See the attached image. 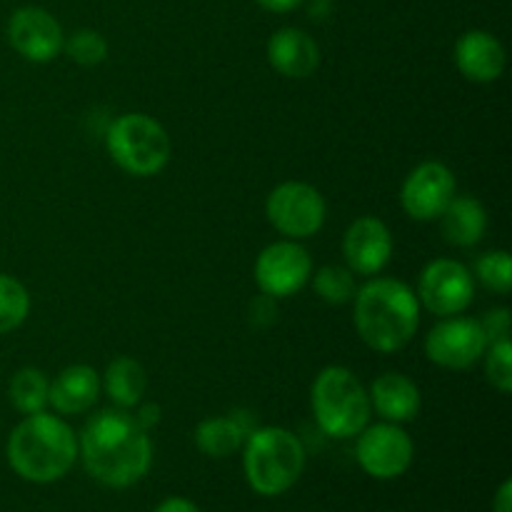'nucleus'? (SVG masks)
Listing matches in <instances>:
<instances>
[{
    "mask_svg": "<svg viewBox=\"0 0 512 512\" xmlns=\"http://www.w3.org/2000/svg\"><path fill=\"white\" fill-rule=\"evenodd\" d=\"M255 425V415L250 410H235V413L218 415V418L200 420L195 428L193 440L195 448L205 455V458L223 460L230 458L243 448L245 438H248Z\"/></svg>",
    "mask_w": 512,
    "mask_h": 512,
    "instance_id": "obj_17",
    "label": "nucleus"
},
{
    "mask_svg": "<svg viewBox=\"0 0 512 512\" xmlns=\"http://www.w3.org/2000/svg\"><path fill=\"white\" fill-rule=\"evenodd\" d=\"M30 295L28 288L13 275L0 273V335L13 333L28 320Z\"/></svg>",
    "mask_w": 512,
    "mask_h": 512,
    "instance_id": "obj_24",
    "label": "nucleus"
},
{
    "mask_svg": "<svg viewBox=\"0 0 512 512\" xmlns=\"http://www.w3.org/2000/svg\"><path fill=\"white\" fill-rule=\"evenodd\" d=\"M510 310L508 308H493L485 313V318L480 320V328H483L485 338L490 343H498V340L510 338Z\"/></svg>",
    "mask_w": 512,
    "mask_h": 512,
    "instance_id": "obj_28",
    "label": "nucleus"
},
{
    "mask_svg": "<svg viewBox=\"0 0 512 512\" xmlns=\"http://www.w3.org/2000/svg\"><path fill=\"white\" fill-rule=\"evenodd\" d=\"M488 350V338H485L480 320L463 318H440L435 328L425 335V355L430 363L445 370H468L480 363Z\"/></svg>",
    "mask_w": 512,
    "mask_h": 512,
    "instance_id": "obj_11",
    "label": "nucleus"
},
{
    "mask_svg": "<svg viewBox=\"0 0 512 512\" xmlns=\"http://www.w3.org/2000/svg\"><path fill=\"white\" fill-rule=\"evenodd\" d=\"M313 258L300 240H278L260 250L253 265V278L260 293L275 300L290 298L310 283Z\"/></svg>",
    "mask_w": 512,
    "mask_h": 512,
    "instance_id": "obj_10",
    "label": "nucleus"
},
{
    "mask_svg": "<svg viewBox=\"0 0 512 512\" xmlns=\"http://www.w3.org/2000/svg\"><path fill=\"white\" fill-rule=\"evenodd\" d=\"M310 408L318 428L335 440H350L370 423V398L358 375L343 365L320 370L310 388Z\"/></svg>",
    "mask_w": 512,
    "mask_h": 512,
    "instance_id": "obj_5",
    "label": "nucleus"
},
{
    "mask_svg": "<svg viewBox=\"0 0 512 512\" xmlns=\"http://www.w3.org/2000/svg\"><path fill=\"white\" fill-rule=\"evenodd\" d=\"M8 43L28 63H50L63 53L65 33L50 10L38 5L18 8L8 20Z\"/></svg>",
    "mask_w": 512,
    "mask_h": 512,
    "instance_id": "obj_13",
    "label": "nucleus"
},
{
    "mask_svg": "<svg viewBox=\"0 0 512 512\" xmlns=\"http://www.w3.org/2000/svg\"><path fill=\"white\" fill-rule=\"evenodd\" d=\"M153 512H200V508L193 503V500L173 495V498H165Z\"/></svg>",
    "mask_w": 512,
    "mask_h": 512,
    "instance_id": "obj_31",
    "label": "nucleus"
},
{
    "mask_svg": "<svg viewBox=\"0 0 512 512\" xmlns=\"http://www.w3.org/2000/svg\"><path fill=\"white\" fill-rule=\"evenodd\" d=\"M393 248V233L385 220L375 218V215H360L348 225L343 235L345 265L363 278L383 273L385 265L393 258Z\"/></svg>",
    "mask_w": 512,
    "mask_h": 512,
    "instance_id": "obj_14",
    "label": "nucleus"
},
{
    "mask_svg": "<svg viewBox=\"0 0 512 512\" xmlns=\"http://www.w3.org/2000/svg\"><path fill=\"white\" fill-rule=\"evenodd\" d=\"M485 363V378L493 385L498 393L510 395L512 393V343L510 338L490 343L483 355Z\"/></svg>",
    "mask_w": 512,
    "mask_h": 512,
    "instance_id": "obj_27",
    "label": "nucleus"
},
{
    "mask_svg": "<svg viewBox=\"0 0 512 512\" xmlns=\"http://www.w3.org/2000/svg\"><path fill=\"white\" fill-rule=\"evenodd\" d=\"M455 65L470 83H495L503 78L508 55L505 45L488 30H468L455 43Z\"/></svg>",
    "mask_w": 512,
    "mask_h": 512,
    "instance_id": "obj_15",
    "label": "nucleus"
},
{
    "mask_svg": "<svg viewBox=\"0 0 512 512\" xmlns=\"http://www.w3.org/2000/svg\"><path fill=\"white\" fill-rule=\"evenodd\" d=\"M85 473L113 490L133 488L153 465V443L130 410L108 408L85 423L78 438Z\"/></svg>",
    "mask_w": 512,
    "mask_h": 512,
    "instance_id": "obj_1",
    "label": "nucleus"
},
{
    "mask_svg": "<svg viewBox=\"0 0 512 512\" xmlns=\"http://www.w3.org/2000/svg\"><path fill=\"white\" fill-rule=\"evenodd\" d=\"M455 195H458V180L453 170L440 160H425L403 180L400 205L410 220L433 223L443 215Z\"/></svg>",
    "mask_w": 512,
    "mask_h": 512,
    "instance_id": "obj_12",
    "label": "nucleus"
},
{
    "mask_svg": "<svg viewBox=\"0 0 512 512\" xmlns=\"http://www.w3.org/2000/svg\"><path fill=\"white\" fill-rule=\"evenodd\" d=\"M100 385H103L113 408L133 410L135 405L143 403L145 390H148V373H145L143 363L123 355V358H115L113 363H108Z\"/></svg>",
    "mask_w": 512,
    "mask_h": 512,
    "instance_id": "obj_21",
    "label": "nucleus"
},
{
    "mask_svg": "<svg viewBox=\"0 0 512 512\" xmlns=\"http://www.w3.org/2000/svg\"><path fill=\"white\" fill-rule=\"evenodd\" d=\"M63 53L83 68H95L108 58V40L98 30L80 28L70 38H65Z\"/></svg>",
    "mask_w": 512,
    "mask_h": 512,
    "instance_id": "obj_26",
    "label": "nucleus"
},
{
    "mask_svg": "<svg viewBox=\"0 0 512 512\" xmlns=\"http://www.w3.org/2000/svg\"><path fill=\"white\" fill-rule=\"evenodd\" d=\"M275 320H278V300L260 293L258 298L250 303V323L258 325V328H268Z\"/></svg>",
    "mask_w": 512,
    "mask_h": 512,
    "instance_id": "obj_29",
    "label": "nucleus"
},
{
    "mask_svg": "<svg viewBox=\"0 0 512 512\" xmlns=\"http://www.w3.org/2000/svg\"><path fill=\"white\" fill-rule=\"evenodd\" d=\"M268 63L283 78L305 80L320 68V48L310 33L300 28H280L268 40Z\"/></svg>",
    "mask_w": 512,
    "mask_h": 512,
    "instance_id": "obj_16",
    "label": "nucleus"
},
{
    "mask_svg": "<svg viewBox=\"0 0 512 512\" xmlns=\"http://www.w3.org/2000/svg\"><path fill=\"white\" fill-rule=\"evenodd\" d=\"M5 458L10 470L28 483H58L78 460V435L63 415L40 410L15 425L5 445Z\"/></svg>",
    "mask_w": 512,
    "mask_h": 512,
    "instance_id": "obj_3",
    "label": "nucleus"
},
{
    "mask_svg": "<svg viewBox=\"0 0 512 512\" xmlns=\"http://www.w3.org/2000/svg\"><path fill=\"white\" fill-rule=\"evenodd\" d=\"M135 408H138V413H133L135 420H138V423L143 425L145 430H150V428H153V425L160 423V405H155V403H138V405H135Z\"/></svg>",
    "mask_w": 512,
    "mask_h": 512,
    "instance_id": "obj_30",
    "label": "nucleus"
},
{
    "mask_svg": "<svg viewBox=\"0 0 512 512\" xmlns=\"http://www.w3.org/2000/svg\"><path fill=\"white\" fill-rule=\"evenodd\" d=\"M418 303L435 318L463 315L473 305L475 278L468 265L453 258L430 260L418 278Z\"/></svg>",
    "mask_w": 512,
    "mask_h": 512,
    "instance_id": "obj_9",
    "label": "nucleus"
},
{
    "mask_svg": "<svg viewBox=\"0 0 512 512\" xmlns=\"http://www.w3.org/2000/svg\"><path fill=\"white\" fill-rule=\"evenodd\" d=\"M415 443L403 425L375 423L365 425L355 435V460L365 475L375 480H395L413 465Z\"/></svg>",
    "mask_w": 512,
    "mask_h": 512,
    "instance_id": "obj_8",
    "label": "nucleus"
},
{
    "mask_svg": "<svg viewBox=\"0 0 512 512\" xmlns=\"http://www.w3.org/2000/svg\"><path fill=\"white\" fill-rule=\"evenodd\" d=\"M255 3L263 10H268V13H293L305 0H255Z\"/></svg>",
    "mask_w": 512,
    "mask_h": 512,
    "instance_id": "obj_33",
    "label": "nucleus"
},
{
    "mask_svg": "<svg viewBox=\"0 0 512 512\" xmlns=\"http://www.w3.org/2000/svg\"><path fill=\"white\" fill-rule=\"evenodd\" d=\"M48 390L50 380L45 378L43 370L23 368L10 380L8 398L20 415H33L45 410V405H48Z\"/></svg>",
    "mask_w": 512,
    "mask_h": 512,
    "instance_id": "obj_22",
    "label": "nucleus"
},
{
    "mask_svg": "<svg viewBox=\"0 0 512 512\" xmlns=\"http://www.w3.org/2000/svg\"><path fill=\"white\" fill-rule=\"evenodd\" d=\"M370 408L385 420V423L403 425L420 415L423 398L420 388L403 373H383L373 380L368 390Z\"/></svg>",
    "mask_w": 512,
    "mask_h": 512,
    "instance_id": "obj_18",
    "label": "nucleus"
},
{
    "mask_svg": "<svg viewBox=\"0 0 512 512\" xmlns=\"http://www.w3.org/2000/svg\"><path fill=\"white\" fill-rule=\"evenodd\" d=\"M100 375L90 365H68L55 375L48 390V405L58 415H83L98 403L100 398Z\"/></svg>",
    "mask_w": 512,
    "mask_h": 512,
    "instance_id": "obj_19",
    "label": "nucleus"
},
{
    "mask_svg": "<svg viewBox=\"0 0 512 512\" xmlns=\"http://www.w3.org/2000/svg\"><path fill=\"white\" fill-rule=\"evenodd\" d=\"M105 150L128 175L153 178L168 168L173 158V140L153 115L123 113L105 130Z\"/></svg>",
    "mask_w": 512,
    "mask_h": 512,
    "instance_id": "obj_6",
    "label": "nucleus"
},
{
    "mask_svg": "<svg viewBox=\"0 0 512 512\" xmlns=\"http://www.w3.org/2000/svg\"><path fill=\"white\" fill-rule=\"evenodd\" d=\"M240 450L245 480L250 490L263 498H278L293 490L308 460L303 440L280 425H258Z\"/></svg>",
    "mask_w": 512,
    "mask_h": 512,
    "instance_id": "obj_4",
    "label": "nucleus"
},
{
    "mask_svg": "<svg viewBox=\"0 0 512 512\" xmlns=\"http://www.w3.org/2000/svg\"><path fill=\"white\" fill-rule=\"evenodd\" d=\"M493 512H512V480H503L498 493L493 495Z\"/></svg>",
    "mask_w": 512,
    "mask_h": 512,
    "instance_id": "obj_32",
    "label": "nucleus"
},
{
    "mask_svg": "<svg viewBox=\"0 0 512 512\" xmlns=\"http://www.w3.org/2000/svg\"><path fill=\"white\" fill-rule=\"evenodd\" d=\"M470 273L490 293L508 295L512 290V258L508 250H488L478 255Z\"/></svg>",
    "mask_w": 512,
    "mask_h": 512,
    "instance_id": "obj_25",
    "label": "nucleus"
},
{
    "mask_svg": "<svg viewBox=\"0 0 512 512\" xmlns=\"http://www.w3.org/2000/svg\"><path fill=\"white\" fill-rule=\"evenodd\" d=\"M265 218L288 240H308L323 230L328 203L315 185L288 180L270 190L265 200Z\"/></svg>",
    "mask_w": 512,
    "mask_h": 512,
    "instance_id": "obj_7",
    "label": "nucleus"
},
{
    "mask_svg": "<svg viewBox=\"0 0 512 512\" xmlns=\"http://www.w3.org/2000/svg\"><path fill=\"white\" fill-rule=\"evenodd\" d=\"M353 325L360 340L375 353H398L420 328L415 290L398 278H373L353 298Z\"/></svg>",
    "mask_w": 512,
    "mask_h": 512,
    "instance_id": "obj_2",
    "label": "nucleus"
},
{
    "mask_svg": "<svg viewBox=\"0 0 512 512\" xmlns=\"http://www.w3.org/2000/svg\"><path fill=\"white\" fill-rule=\"evenodd\" d=\"M438 220L445 243L455 248H473L488 233V210L473 195H455Z\"/></svg>",
    "mask_w": 512,
    "mask_h": 512,
    "instance_id": "obj_20",
    "label": "nucleus"
},
{
    "mask_svg": "<svg viewBox=\"0 0 512 512\" xmlns=\"http://www.w3.org/2000/svg\"><path fill=\"white\" fill-rule=\"evenodd\" d=\"M315 295L328 305H345L353 303L355 293H358V283H355V273L348 265H323L310 275Z\"/></svg>",
    "mask_w": 512,
    "mask_h": 512,
    "instance_id": "obj_23",
    "label": "nucleus"
}]
</instances>
